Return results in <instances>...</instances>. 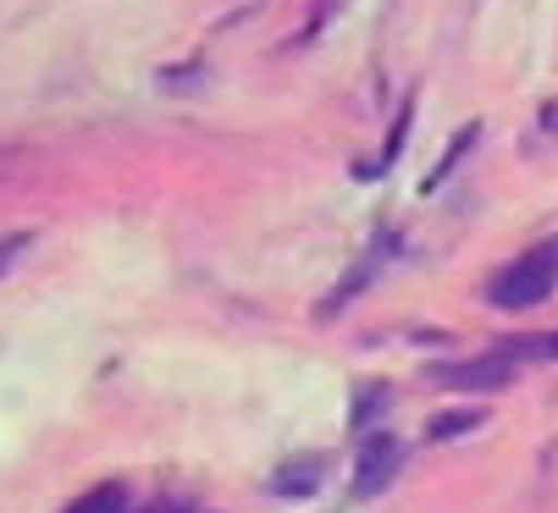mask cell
<instances>
[{
	"instance_id": "6da1fadb",
	"label": "cell",
	"mask_w": 558,
	"mask_h": 513,
	"mask_svg": "<svg viewBox=\"0 0 558 513\" xmlns=\"http://www.w3.org/2000/svg\"><path fill=\"white\" fill-rule=\"evenodd\" d=\"M553 288H558V237H547V243L525 248L520 260H509L487 282V304H498V309H531V304L553 298Z\"/></svg>"
},
{
	"instance_id": "7a4b0ae2",
	"label": "cell",
	"mask_w": 558,
	"mask_h": 513,
	"mask_svg": "<svg viewBox=\"0 0 558 513\" xmlns=\"http://www.w3.org/2000/svg\"><path fill=\"white\" fill-rule=\"evenodd\" d=\"M509 381H514V359L498 354V349L432 370V387H442V392H498V387H509Z\"/></svg>"
},
{
	"instance_id": "3957f363",
	"label": "cell",
	"mask_w": 558,
	"mask_h": 513,
	"mask_svg": "<svg viewBox=\"0 0 558 513\" xmlns=\"http://www.w3.org/2000/svg\"><path fill=\"white\" fill-rule=\"evenodd\" d=\"M398 469H404V442L387 437V431H371V442H365V453H360V469H354V491H360V497H376Z\"/></svg>"
},
{
	"instance_id": "277c9868",
	"label": "cell",
	"mask_w": 558,
	"mask_h": 513,
	"mask_svg": "<svg viewBox=\"0 0 558 513\" xmlns=\"http://www.w3.org/2000/svg\"><path fill=\"white\" fill-rule=\"evenodd\" d=\"M322 480H327V464L322 459H293V464L277 469L271 491L277 497H315V491H322Z\"/></svg>"
},
{
	"instance_id": "5b68a950",
	"label": "cell",
	"mask_w": 558,
	"mask_h": 513,
	"mask_svg": "<svg viewBox=\"0 0 558 513\" xmlns=\"http://www.w3.org/2000/svg\"><path fill=\"white\" fill-rule=\"evenodd\" d=\"M475 425H487L482 408H453V414H437V419L426 425V437H432V442H453V437H470Z\"/></svg>"
},
{
	"instance_id": "8992f818",
	"label": "cell",
	"mask_w": 558,
	"mask_h": 513,
	"mask_svg": "<svg viewBox=\"0 0 558 513\" xmlns=\"http://www.w3.org/2000/svg\"><path fill=\"white\" fill-rule=\"evenodd\" d=\"M410 122H415V95L404 100V111L392 117V133H387V149H381V160H376V171H387L392 160H398V149H404V133H410Z\"/></svg>"
},
{
	"instance_id": "52a82bcc",
	"label": "cell",
	"mask_w": 558,
	"mask_h": 513,
	"mask_svg": "<svg viewBox=\"0 0 558 513\" xmlns=\"http://www.w3.org/2000/svg\"><path fill=\"white\" fill-rule=\"evenodd\" d=\"M509 359H558V331L553 337H525V342H509V349H498Z\"/></svg>"
},
{
	"instance_id": "ba28073f",
	"label": "cell",
	"mask_w": 558,
	"mask_h": 513,
	"mask_svg": "<svg viewBox=\"0 0 558 513\" xmlns=\"http://www.w3.org/2000/svg\"><path fill=\"white\" fill-rule=\"evenodd\" d=\"M72 513H122V491L117 486H100V491H89L84 502H77Z\"/></svg>"
},
{
	"instance_id": "9c48e42d",
	"label": "cell",
	"mask_w": 558,
	"mask_h": 513,
	"mask_svg": "<svg viewBox=\"0 0 558 513\" xmlns=\"http://www.w3.org/2000/svg\"><path fill=\"white\" fill-rule=\"evenodd\" d=\"M28 243H34V232H28V227H23V232H7V237H0V277H7V271H12L17 260H23V248H28Z\"/></svg>"
},
{
	"instance_id": "30bf717a",
	"label": "cell",
	"mask_w": 558,
	"mask_h": 513,
	"mask_svg": "<svg viewBox=\"0 0 558 513\" xmlns=\"http://www.w3.org/2000/svg\"><path fill=\"white\" fill-rule=\"evenodd\" d=\"M387 408V387H376V392H360L354 398V425L365 431V425H376V414Z\"/></svg>"
},
{
	"instance_id": "8fae6325",
	"label": "cell",
	"mask_w": 558,
	"mask_h": 513,
	"mask_svg": "<svg viewBox=\"0 0 558 513\" xmlns=\"http://www.w3.org/2000/svg\"><path fill=\"white\" fill-rule=\"evenodd\" d=\"M470 144H475V127H464V133H459V138H453V144H448V155H442V166H437V171H432V183H442V178H448V171H453V166H459V155H464V149H470Z\"/></svg>"
},
{
	"instance_id": "7c38bea8",
	"label": "cell",
	"mask_w": 558,
	"mask_h": 513,
	"mask_svg": "<svg viewBox=\"0 0 558 513\" xmlns=\"http://www.w3.org/2000/svg\"><path fill=\"white\" fill-rule=\"evenodd\" d=\"M332 12H343V0H315V17H310V34L322 28V23H327Z\"/></svg>"
},
{
	"instance_id": "4fadbf2b",
	"label": "cell",
	"mask_w": 558,
	"mask_h": 513,
	"mask_svg": "<svg viewBox=\"0 0 558 513\" xmlns=\"http://www.w3.org/2000/svg\"><path fill=\"white\" fill-rule=\"evenodd\" d=\"M536 117H542V127H547V133H558V100H547Z\"/></svg>"
}]
</instances>
